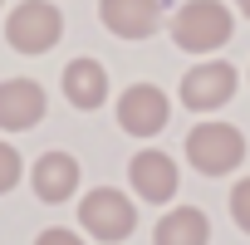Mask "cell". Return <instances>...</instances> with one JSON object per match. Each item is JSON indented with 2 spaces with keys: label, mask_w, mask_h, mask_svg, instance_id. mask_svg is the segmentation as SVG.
Instances as JSON below:
<instances>
[{
  "label": "cell",
  "mask_w": 250,
  "mask_h": 245,
  "mask_svg": "<svg viewBox=\"0 0 250 245\" xmlns=\"http://www.w3.org/2000/svg\"><path fill=\"white\" fill-rule=\"evenodd\" d=\"M230 30H235V20H230V10L221 5V0H187V5L172 15V40H177V49H187V54H211V49H221V44L230 40Z\"/></svg>",
  "instance_id": "cell-1"
},
{
  "label": "cell",
  "mask_w": 250,
  "mask_h": 245,
  "mask_svg": "<svg viewBox=\"0 0 250 245\" xmlns=\"http://www.w3.org/2000/svg\"><path fill=\"white\" fill-rule=\"evenodd\" d=\"M187 162L201 177H226L245 162V133L230 122H196L187 133Z\"/></svg>",
  "instance_id": "cell-2"
},
{
  "label": "cell",
  "mask_w": 250,
  "mask_h": 245,
  "mask_svg": "<svg viewBox=\"0 0 250 245\" xmlns=\"http://www.w3.org/2000/svg\"><path fill=\"white\" fill-rule=\"evenodd\" d=\"M79 225H83L93 240H103V245L128 240L133 225H138V206L123 196L118 186H93V191L79 201Z\"/></svg>",
  "instance_id": "cell-3"
},
{
  "label": "cell",
  "mask_w": 250,
  "mask_h": 245,
  "mask_svg": "<svg viewBox=\"0 0 250 245\" xmlns=\"http://www.w3.org/2000/svg\"><path fill=\"white\" fill-rule=\"evenodd\" d=\"M64 35V15L49 5V0H20L5 20V40L20 49V54H44L54 49Z\"/></svg>",
  "instance_id": "cell-4"
},
{
  "label": "cell",
  "mask_w": 250,
  "mask_h": 245,
  "mask_svg": "<svg viewBox=\"0 0 250 245\" xmlns=\"http://www.w3.org/2000/svg\"><path fill=\"white\" fill-rule=\"evenodd\" d=\"M167 113H172V103L157 83H133L118 98V128L133 133V138H152L167 128Z\"/></svg>",
  "instance_id": "cell-5"
},
{
  "label": "cell",
  "mask_w": 250,
  "mask_h": 245,
  "mask_svg": "<svg viewBox=\"0 0 250 245\" xmlns=\"http://www.w3.org/2000/svg\"><path fill=\"white\" fill-rule=\"evenodd\" d=\"M230 93H235V69L226 59H206V64L187 69V79H182V103L196 108V113H211V108L230 103Z\"/></svg>",
  "instance_id": "cell-6"
},
{
  "label": "cell",
  "mask_w": 250,
  "mask_h": 245,
  "mask_svg": "<svg viewBox=\"0 0 250 245\" xmlns=\"http://www.w3.org/2000/svg\"><path fill=\"white\" fill-rule=\"evenodd\" d=\"M128 182H133V191L143 196V201H152V206H162V201H172L177 196V162L167 157V152H157V147H147V152H138L133 162H128Z\"/></svg>",
  "instance_id": "cell-7"
},
{
  "label": "cell",
  "mask_w": 250,
  "mask_h": 245,
  "mask_svg": "<svg viewBox=\"0 0 250 245\" xmlns=\"http://www.w3.org/2000/svg\"><path fill=\"white\" fill-rule=\"evenodd\" d=\"M44 118V88L35 79H5L0 83V128L25 133Z\"/></svg>",
  "instance_id": "cell-8"
},
{
  "label": "cell",
  "mask_w": 250,
  "mask_h": 245,
  "mask_svg": "<svg viewBox=\"0 0 250 245\" xmlns=\"http://www.w3.org/2000/svg\"><path fill=\"white\" fill-rule=\"evenodd\" d=\"M98 15H103V25L118 40H147L162 25V5L157 0H103Z\"/></svg>",
  "instance_id": "cell-9"
},
{
  "label": "cell",
  "mask_w": 250,
  "mask_h": 245,
  "mask_svg": "<svg viewBox=\"0 0 250 245\" xmlns=\"http://www.w3.org/2000/svg\"><path fill=\"white\" fill-rule=\"evenodd\" d=\"M30 186H35L40 201H69L79 191V162L69 152H44L30 167Z\"/></svg>",
  "instance_id": "cell-10"
},
{
  "label": "cell",
  "mask_w": 250,
  "mask_h": 245,
  "mask_svg": "<svg viewBox=\"0 0 250 245\" xmlns=\"http://www.w3.org/2000/svg\"><path fill=\"white\" fill-rule=\"evenodd\" d=\"M64 98L74 103V108H103V98H108V74H103V64L98 59H74L69 69H64Z\"/></svg>",
  "instance_id": "cell-11"
},
{
  "label": "cell",
  "mask_w": 250,
  "mask_h": 245,
  "mask_svg": "<svg viewBox=\"0 0 250 245\" xmlns=\"http://www.w3.org/2000/svg\"><path fill=\"white\" fill-rule=\"evenodd\" d=\"M206 240H211V221H206V211H196V206L167 211V216L157 221V230H152V245H206Z\"/></svg>",
  "instance_id": "cell-12"
},
{
  "label": "cell",
  "mask_w": 250,
  "mask_h": 245,
  "mask_svg": "<svg viewBox=\"0 0 250 245\" xmlns=\"http://www.w3.org/2000/svg\"><path fill=\"white\" fill-rule=\"evenodd\" d=\"M20 167H25V162H20V152H15L10 143H0V196H5V191L20 182Z\"/></svg>",
  "instance_id": "cell-13"
},
{
  "label": "cell",
  "mask_w": 250,
  "mask_h": 245,
  "mask_svg": "<svg viewBox=\"0 0 250 245\" xmlns=\"http://www.w3.org/2000/svg\"><path fill=\"white\" fill-rule=\"evenodd\" d=\"M230 216H235V225L250 235V177L235 182V191H230Z\"/></svg>",
  "instance_id": "cell-14"
},
{
  "label": "cell",
  "mask_w": 250,
  "mask_h": 245,
  "mask_svg": "<svg viewBox=\"0 0 250 245\" xmlns=\"http://www.w3.org/2000/svg\"><path fill=\"white\" fill-rule=\"evenodd\" d=\"M35 245H83L74 230H64V225H49V230H40V240Z\"/></svg>",
  "instance_id": "cell-15"
},
{
  "label": "cell",
  "mask_w": 250,
  "mask_h": 245,
  "mask_svg": "<svg viewBox=\"0 0 250 245\" xmlns=\"http://www.w3.org/2000/svg\"><path fill=\"white\" fill-rule=\"evenodd\" d=\"M235 5H240V15H250V0H235Z\"/></svg>",
  "instance_id": "cell-16"
}]
</instances>
